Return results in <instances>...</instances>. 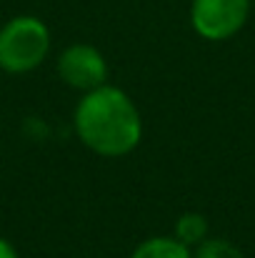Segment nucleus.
Listing matches in <instances>:
<instances>
[{
  "instance_id": "nucleus-1",
  "label": "nucleus",
  "mask_w": 255,
  "mask_h": 258,
  "mask_svg": "<svg viewBox=\"0 0 255 258\" xmlns=\"http://www.w3.org/2000/svg\"><path fill=\"white\" fill-rule=\"evenodd\" d=\"M75 133L93 153L120 158L138 148L143 118L125 90L105 83L80 98L75 108Z\"/></svg>"
},
{
  "instance_id": "nucleus-2",
  "label": "nucleus",
  "mask_w": 255,
  "mask_h": 258,
  "mask_svg": "<svg viewBox=\"0 0 255 258\" xmlns=\"http://www.w3.org/2000/svg\"><path fill=\"white\" fill-rule=\"evenodd\" d=\"M50 53V30L35 15H15L0 28V71L30 73Z\"/></svg>"
},
{
  "instance_id": "nucleus-3",
  "label": "nucleus",
  "mask_w": 255,
  "mask_h": 258,
  "mask_svg": "<svg viewBox=\"0 0 255 258\" xmlns=\"http://www.w3.org/2000/svg\"><path fill=\"white\" fill-rule=\"evenodd\" d=\"M250 15V0H193L190 25L205 40L233 38Z\"/></svg>"
},
{
  "instance_id": "nucleus-4",
  "label": "nucleus",
  "mask_w": 255,
  "mask_h": 258,
  "mask_svg": "<svg viewBox=\"0 0 255 258\" xmlns=\"http://www.w3.org/2000/svg\"><path fill=\"white\" fill-rule=\"evenodd\" d=\"M58 73L60 78L75 90H93V88L105 86L108 81V63L103 53L95 45L88 43H75L65 48L58 58Z\"/></svg>"
},
{
  "instance_id": "nucleus-5",
  "label": "nucleus",
  "mask_w": 255,
  "mask_h": 258,
  "mask_svg": "<svg viewBox=\"0 0 255 258\" xmlns=\"http://www.w3.org/2000/svg\"><path fill=\"white\" fill-rule=\"evenodd\" d=\"M130 258H193V253L190 246H185L175 236H153L143 241Z\"/></svg>"
},
{
  "instance_id": "nucleus-6",
  "label": "nucleus",
  "mask_w": 255,
  "mask_h": 258,
  "mask_svg": "<svg viewBox=\"0 0 255 258\" xmlns=\"http://www.w3.org/2000/svg\"><path fill=\"white\" fill-rule=\"evenodd\" d=\"M178 241H183L185 246H200L208 238V221L200 213H185L175 221V233Z\"/></svg>"
},
{
  "instance_id": "nucleus-7",
  "label": "nucleus",
  "mask_w": 255,
  "mask_h": 258,
  "mask_svg": "<svg viewBox=\"0 0 255 258\" xmlns=\"http://www.w3.org/2000/svg\"><path fill=\"white\" fill-rule=\"evenodd\" d=\"M193 258H243L240 248H235L230 241L223 238H205L198 251L193 253Z\"/></svg>"
},
{
  "instance_id": "nucleus-8",
  "label": "nucleus",
  "mask_w": 255,
  "mask_h": 258,
  "mask_svg": "<svg viewBox=\"0 0 255 258\" xmlns=\"http://www.w3.org/2000/svg\"><path fill=\"white\" fill-rule=\"evenodd\" d=\"M0 258H20L18 251H15V246L10 241H5V238H0Z\"/></svg>"
}]
</instances>
